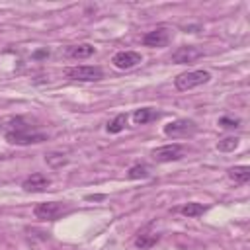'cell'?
I'll return each mask as SVG.
<instances>
[{
  "mask_svg": "<svg viewBox=\"0 0 250 250\" xmlns=\"http://www.w3.org/2000/svg\"><path fill=\"white\" fill-rule=\"evenodd\" d=\"M6 141L12 145H35V143H43L47 141L45 133H39L35 129H31V125L23 119V117H16L10 119L6 125V133H4Z\"/></svg>",
  "mask_w": 250,
  "mask_h": 250,
  "instance_id": "cell-1",
  "label": "cell"
},
{
  "mask_svg": "<svg viewBox=\"0 0 250 250\" xmlns=\"http://www.w3.org/2000/svg\"><path fill=\"white\" fill-rule=\"evenodd\" d=\"M68 211H70L68 203H62V201H41L33 207V215L43 221H57Z\"/></svg>",
  "mask_w": 250,
  "mask_h": 250,
  "instance_id": "cell-2",
  "label": "cell"
},
{
  "mask_svg": "<svg viewBox=\"0 0 250 250\" xmlns=\"http://www.w3.org/2000/svg\"><path fill=\"white\" fill-rule=\"evenodd\" d=\"M211 80V74L207 70H189V72H182L174 78V86L176 90L180 92H186V90H191V88H197L201 84H207Z\"/></svg>",
  "mask_w": 250,
  "mask_h": 250,
  "instance_id": "cell-3",
  "label": "cell"
},
{
  "mask_svg": "<svg viewBox=\"0 0 250 250\" xmlns=\"http://www.w3.org/2000/svg\"><path fill=\"white\" fill-rule=\"evenodd\" d=\"M66 78L78 80V82H100L104 78V70L100 66L92 64H78V66H68L64 70Z\"/></svg>",
  "mask_w": 250,
  "mask_h": 250,
  "instance_id": "cell-4",
  "label": "cell"
},
{
  "mask_svg": "<svg viewBox=\"0 0 250 250\" xmlns=\"http://www.w3.org/2000/svg\"><path fill=\"white\" fill-rule=\"evenodd\" d=\"M197 131V123L193 119H174L168 125H164V135L172 137V139H184V137H191Z\"/></svg>",
  "mask_w": 250,
  "mask_h": 250,
  "instance_id": "cell-5",
  "label": "cell"
},
{
  "mask_svg": "<svg viewBox=\"0 0 250 250\" xmlns=\"http://www.w3.org/2000/svg\"><path fill=\"white\" fill-rule=\"evenodd\" d=\"M184 154H186V150H184V146L178 145V143L158 146V148H154V150L150 152V156H152L154 162H174V160L184 158Z\"/></svg>",
  "mask_w": 250,
  "mask_h": 250,
  "instance_id": "cell-6",
  "label": "cell"
},
{
  "mask_svg": "<svg viewBox=\"0 0 250 250\" xmlns=\"http://www.w3.org/2000/svg\"><path fill=\"white\" fill-rule=\"evenodd\" d=\"M203 55H205V51L201 47H197V45H182V47H178L172 53V62H176V64H189L193 61L201 59Z\"/></svg>",
  "mask_w": 250,
  "mask_h": 250,
  "instance_id": "cell-7",
  "label": "cell"
},
{
  "mask_svg": "<svg viewBox=\"0 0 250 250\" xmlns=\"http://www.w3.org/2000/svg\"><path fill=\"white\" fill-rule=\"evenodd\" d=\"M143 45L145 47H166L170 43V29L160 25L156 29H150L143 35Z\"/></svg>",
  "mask_w": 250,
  "mask_h": 250,
  "instance_id": "cell-8",
  "label": "cell"
},
{
  "mask_svg": "<svg viewBox=\"0 0 250 250\" xmlns=\"http://www.w3.org/2000/svg\"><path fill=\"white\" fill-rule=\"evenodd\" d=\"M141 61H143V57H141V53H137V51H119V53H115L113 59H111V62H113L117 68H121V70H129V68L137 66Z\"/></svg>",
  "mask_w": 250,
  "mask_h": 250,
  "instance_id": "cell-9",
  "label": "cell"
},
{
  "mask_svg": "<svg viewBox=\"0 0 250 250\" xmlns=\"http://www.w3.org/2000/svg\"><path fill=\"white\" fill-rule=\"evenodd\" d=\"M51 186V180L45 176V174H41V172H35V174H31V176H27L25 180H23V184H21V188L25 189V191H43V189H47Z\"/></svg>",
  "mask_w": 250,
  "mask_h": 250,
  "instance_id": "cell-10",
  "label": "cell"
},
{
  "mask_svg": "<svg viewBox=\"0 0 250 250\" xmlns=\"http://www.w3.org/2000/svg\"><path fill=\"white\" fill-rule=\"evenodd\" d=\"M94 53H96V49L90 43H80V45H72V47L66 49V55L72 57V59H88Z\"/></svg>",
  "mask_w": 250,
  "mask_h": 250,
  "instance_id": "cell-11",
  "label": "cell"
},
{
  "mask_svg": "<svg viewBox=\"0 0 250 250\" xmlns=\"http://www.w3.org/2000/svg\"><path fill=\"white\" fill-rule=\"evenodd\" d=\"M158 117H160V113L156 109H152V107H141V109H135V113H133L135 125H145V123L154 121Z\"/></svg>",
  "mask_w": 250,
  "mask_h": 250,
  "instance_id": "cell-12",
  "label": "cell"
},
{
  "mask_svg": "<svg viewBox=\"0 0 250 250\" xmlns=\"http://www.w3.org/2000/svg\"><path fill=\"white\" fill-rule=\"evenodd\" d=\"M229 178L234 184H246L250 180V166H232V168H229Z\"/></svg>",
  "mask_w": 250,
  "mask_h": 250,
  "instance_id": "cell-13",
  "label": "cell"
},
{
  "mask_svg": "<svg viewBox=\"0 0 250 250\" xmlns=\"http://www.w3.org/2000/svg\"><path fill=\"white\" fill-rule=\"evenodd\" d=\"M207 211V207L203 205V203H197V201H189V203H186L184 207H180V213L184 215V217H199V215H203Z\"/></svg>",
  "mask_w": 250,
  "mask_h": 250,
  "instance_id": "cell-14",
  "label": "cell"
},
{
  "mask_svg": "<svg viewBox=\"0 0 250 250\" xmlns=\"http://www.w3.org/2000/svg\"><path fill=\"white\" fill-rule=\"evenodd\" d=\"M158 238H160V234H154V232H139V236L135 238V244H137V248L145 250V248L154 246L158 242Z\"/></svg>",
  "mask_w": 250,
  "mask_h": 250,
  "instance_id": "cell-15",
  "label": "cell"
},
{
  "mask_svg": "<svg viewBox=\"0 0 250 250\" xmlns=\"http://www.w3.org/2000/svg\"><path fill=\"white\" fill-rule=\"evenodd\" d=\"M125 125H127V113H117L109 123H107V133H111V135H117V133H121L123 129H125Z\"/></svg>",
  "mask_w": 250,
  "mask_h": 250,
  "instance_id": "cell-16",
  "label": "cell"
},
{
  "mask_svg": "<svg viewBox=\"0 0 250 250\" xmlns=\"http://www.w3.org/2000/svg\"><path fill=\"white\" fill-rule=\"evenodd\" d=\"M148 176H150V170H148L146 164H135L127 172V178L129 180H143V178H148Z\"/></svg>",
  "mask_w": 250,
  "mask_h": 250,
  "instance_id": "cell-17",
  "label": "cell"
},
{
  "mask_svg": "<svg viewBox=\"0 0 250 250\" xmlns=\"http://www.w3.org/2000/svg\"><path fill=\"white\" fill-rule=\"evenodd\" d=\"M45 162L51 168H61V166H64L68 162V158L64 154H61V152H49V154H45Z\"/></svg>",
  "mask_w": 250,
  "mask_h": 250,
  "instance_id": "cell-18",
  "label": "cell"
},
{
  "mask_svg": "<svg viewBox=\"0 0 250 250\" xmlns=\"http://www.w3.org/2000/svg\"><path fill=\"white\" fill-rule=\"evenodd\" d=\"M236 146H238V139L236 137H225V139H221L217 143V150H221V152H230Z\"/></svg>",
  "mask_w": 250,
  "mask_h": 250,
  "instance_id": "cell-19",
  "label": "cell"
},
{
  "mask_svg": "<svg viewBox=\"0 0 250 250\" xmlns=\"http://www.w3.org/2000/svg\"><path fill=\"white\" fill-rule=\"evenodd\" d=\"M219 125H221V127H225V129H236V127H238V119L221 117V119H219Z\"/></svg>",
  "mask_w": 250,
  "mask_h": 250,
  "instance_id": "cell-20",
  "label": "cell"
},
{
  "mask_svg": "<svg viewBox=\"0 0 250 250\" xmlns=\"http://www.w3.org/2000/svg\"><path fill=\"white\" fill-rule=\"evenodd\" d=\"M47 55H49V51H47V49H43V51H37L33 57H35V59H41V57H47Z\"/></svg>",
  "mask_w": 250,
  "mask_h": 250,
  "instance_id": "cell-21",
  "label": "cell"
},
{
  "mask_svg": "<svg viewBox=\"0 0 250 250\" xmlns=\"http://www.w3.org/2000/svg\"><path fill=\"white\" fill-rule=\"evenodd\" d=\"M105 195H86V199L88 201H100V199H104Z\"/></svg>",
  "mask_w": 250,
  "mask_h": 250,
  "instance_id": "cell-22",
  "label": "cell"
}]
</instances>
